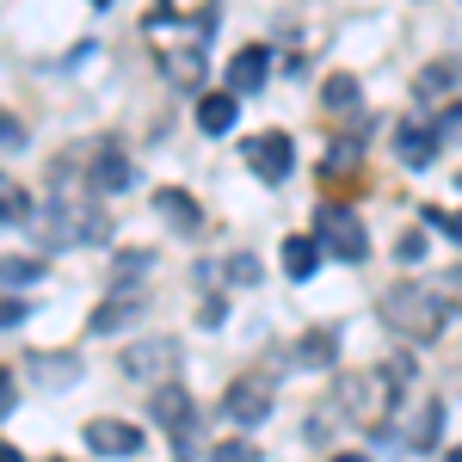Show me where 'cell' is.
Returning <instances> with one entry per match:
<instances>
[{"mask_svg":"<svg viewBox=\"0 0 462 462\" xmlns=\"http://www.w3.org/2000/svg\"><path fill=\"white\" fill-rule=\"evenodd\" d=\"M32 235L43 241V247H93V241H106V235H111V216L99 210L93 198H69V191H56V204L32 216Z\"/></svg>","mask_w":462,"mask_h":462,"instance_id":"1","label":"cell"},{"mask_svg":"<svg viewBox=\"0 0 462 462\" xmlns=\"http://www.w3.org/2000/svg\"><path fill=\"white\" fill-rule=\"evenodd\" d=\"M401 383H407V364H383V370H364L346 383V407H352L357 426L383 431L394 413V401H401Z\"/></svg>","mask_w":462,"mask_h":462,"instance_id":"2","label":"cell"},{"mask_svg":"<svg viewBox=\"0 0 462 462\" xmlns=\"http://www.w3.org/2000/svg\"><path fill=\"white\" fill-rule=\"evenodd\" d=\"M383 320H389L401 339H420V346L444 333V309L426 296V284H420V290H413V284H394L389 296H383Z\"/></svg>","mask_w":462,"mask_h":462,"instance_id":"3","label":"cell"},{"mask_svg":"<svg viewBox=\"0 0 462 462\" xmlns=\"http://www.w3.org/2000/svg\"><path fill=\"white\" fill-rule=\"evenodd\" d=\"M315 241H320V253H333V259H346V265H357V259L370 253V235H364V222H357L352 210H339V204L315 210Z\"/></svg>","mask_w":462,"mask_h":462,"instance_id":"4","label":"cell"},{"mask_svg":"<svg viewBox=\"0 0 462 462\" xmlns=\"http://www.w3.org/2000/svg\"><path fill=\"white\" fill-rule=\"evenodd\" d=\"M154 426L167 431V438L179 444V457L191 462V450H198V413H191V394L179 389V383L154 389Z\"/></svg>","mask_w":462,"mask_h":462,"instance_id":"5","label":"cell"},{"mask_svg":"<svg viewBox=\"0 0 462 462\" xmlns=\"http://www.w3.org/2000/svg\"><path fill=\"white\" fill-rule=\"evenodd\" d=\"M265 413H272V383H265V376H241V383L222 389V420H235V426H259Z\"/></svg>","mask_w":462,"mask_h":462,"instance_id":"6","label":"cell"},{"mask_svg":"<svg viewBox=\"0 0 462 462\" xmlns=\"http://www.w3.org/2000/svg\"><path fill=\"white\" fill-rule=\"evenodd\" d=\"M247 167L265 185H278V179H290V167H296V148H290L284 130H265V136H253L247 143Z\"/></svg>","mask_w":462,"mask_h":462,"instance_id":"7","label":"cell"},{"mask_svg":"<svg viewBox=\"0 0 462 462\" xmlns=\"http://www.w3.org/2000/svg\"><path fill=\"white\" fill-rule=\"evenodd\" d=\"M87 154H93V173H87L93 191H130V185H136V167H130V154L117 143H93Z\"/></svg>","mask_w":462,"mask_h":462,"instance_id":"8","label":"cell"},{"mask_svg":"<svg viewBox=\"0 0 462 462\" xmlns=\"http://www.w3.org/2000/svg\"><path fill=\"white\" fill-rule=\"evenodd\" d=\"M173 357H179V346L161 333V339H136V346H124V376H161V370H173Z\"/></svg>","mask_w":462,"mask_h":462,"instance_id":"9","label":"cell"},{"mask_svg":"<svg viewBox=\"0 0 462 462\" xmlns=\"http://www.w3.org/2000/svg\"><path fill=\"white\" fill-rule=\"evenodd\" d=\"M87 450H99V457H136L143 431L124 426V420H87Z\"/></svg>","mask_w":462,"mask_h":462,"instance_id":"10","label":"cell"},{"mask_svg":"<svg viewBox=\"0 0 462 462\" xmlns=\"http://www.w3.org/2000/svg\"><path fill=\"white\" fill-rule=\"evenodd\" d=\"M154 210H161V222H173V235H198V228H204L198 198L179 191V185H161V191H154Z\"/></svg>","mask_w":462,"mask_h":462,"instance_id":"11","label":"cell"},{"mask_svg":"<svg viewBox=\"0 0 462 462\" xmlns=\"http://www.w3.org/2000/svg\"><path fill=\"white\" fill-rule=\"evenodd\" d=\"M394 154H401V167H431V154H438V130H426V124H401L394 130Z\"/></svg>","mask_w":462,"mask_h":462,"instance_id":"12","label":"cell"},{"mask_svg":"<svg viewBox=\"0 0 462 462\" xmlns=\"http://www.w3.org/2000/svg\"><path fill=\"white\" fill-rule=\"evenodd\" d=\"M265 69H272V56H265L259 43H247V50L228 62V93H259V87H265Z\"/></svg>","mask_w":462,"mask_h":462,"instance_id":"13","label":"cell"},{"mask_svg":"<svg viewBox=\"0 0 462 462\" xmlns=\"http://www.w3.org/2000/svg\"><path fill=\"white\" fill-rule=\"evenodd\" d=\"M136 315H143V296L136 290H117V296H106L93 309V333H117V327H130Z\"/></svg>","mask_w":462,"mask_h":462,"instance_id":"14","label":"cell"},{"mask_svg":"<svg viewBox=\"0 0 462 462\" xmlns=\"http://www.w3.org/2000/svg\"><path fill=\"white\" fill-rule=\"evenodd\" d=\"M457 80H462V56H438V62L413 80V93H420V99H438V93H450Z\"/></svg>","mask_w":462,"mask_h":462,"instance_id":"15","label":"cell"},{"mask_svg":"<svg viewBox=\"0 0 462 462\" xmlns=\"http://www.w3.org/2000/svg\"><path fill=\"white\" fill-rule=\"evenodd\" d=\"M426 296L444 309V315H462V265H444V272H431Z\"/></svg>","mask_w":462,"mask_h":462,"instance_id":"16","label":"cell"},{"mask_svg":"<svg viewBox=\"0 0 462 462\" xmlns=\"http://www.w3.org/2000/svg\"><path fill=\"white\" fill-rule=\"evenodd\" d=\"M198 124H204L210 136L235 130V93H204V99H198Z\"/></svg>","mask_w":462,"mask_h":462,"instance_id":"17","label":"cell"},{"mask_svg":"<svg viewBox=\"0 0 462 462\" xmlns=\"http://www.w3.org/2000/svg\"><path fill=\"white\" fill-rule=\"evenodd\" d=\"M315 265H320V241H315V235H290V241H284V272H290V278H309Z\"/></svg>","mask_w":462,"mask_h":462,"instance_id":"18","label":"cell"},{"mask_svg":"<svg viewBox=\"0 0 462 462\" xmlns=\"http://www.w3.org/2000/svg\"><path fill=\"white\" fill-rule=\"evenodd\" d=\"M6 222H32V191H25L19 179L0 173V228H6Z\"/></svg>","mask_w":462,"mask_h":462,"instance_id":"19","label":"cell"},{"mask_svg":"<svg viewBox=\"0 0 462 462\" xmlns=\"http://www.w3.org/2000/svg\"><path fill=\"white\" fill-rule=\"evenodd\" d=\"M161 69L173 74L179 87H198L204 80V50H173V56H161Z\"/></svg>","mask_w":462,"mask_h":462,"instance_id":"20","label":"cell"},{"mask_svg":"<svg viewBox=\"0 0 462 462\" xmlns=\"http://www.w3.org/2000/svg\"><path fill=\"white\" fill-rule=\"evenodd\" d=\"M37 278H43V265H37V259H6V253H0V296H6V290L37 284Z\"/></svg>","mask_w":462,"mask_h":462,"instance_id":"21","label":"cell"},{"mask_svg":"<svg viewBox=\"0 0 462 462\" xmlns=\"http://www.w3.org/2000/svg\"><path fill=\"white\" fill-rule=\"evenodd\" d=\"M320 99H327V111H352L357 106V74H327Z\"/></svg>","mask_w":462,"mask_h":462,"instance_id":"22","label":"cell"},{"mask_svg":"<svg viewBox=\"0 0 462 462\" xmlns=\"http://www.w3.org/2000/svg\"><path fill=\"white\" fill-rule=\"evenodd\" d=\"M37 370V383H50V389H62V383H74V376H80V364H74V357H32Z\"/></svg>","mask_w":462,"mask_h":462,"instance_id":"23","label":"cell"},{"mask_svg":"<svg viewBox=\"0 0 462 462\" xmlns=\"http://www.w3.org/2000/svg\"><path fill=\"white\" fill-rule=\"evenodd\" d=\"M148 265H154V253H148V247H124V253H117V278H124V284H136Z\"/></svg>","mask_w":462,"mask_h":462,"instance_id":"24","label":"cell"},{"mask_svg":"<svg viewBox=\"0 0 462 462\" xmlns=\"http://www.w3.org/2000/svg\"><path fill=\"white\" fill-rule=\"evenodd\" d=\"M438 426H444V407H438V401H426V407H420V426H413V444H420V450H426V444H438Z\"/></svg>","mask_w":462,"mask_h":462,"instance_id":"25","label":"cell"},{"mask_svg":"<svg viewBox=\"0 0 462 462\" xmlns=\"http://www.w3.org/2000/svg\"><path fill=\"white\" fill-rule=\"evenodd\" d=\"M296 352H302V364H327V357H333V333H302Z\"/></svg>","mask_w":462,"mask_h":462,"instance_id":"26","label":"cell"},{"mask_svg":"<svg viewBox=\"0 0 462 462\" xmlns=\"http://www.w3.org/2000/svg\"><path fill=\"white\" fill-rule=\"evenodd\" d=\"M210 462H259V450H253L247 438H228V444H216Z\"/></svg>","mask_w":462,"mask_h":462,"instance_id":"27","label":"cell"},{"mask_svg":"<svg viewBox=\"0 0 462 462\" xmlns=\"http://www.w3.org/2000/svg\"><path fill=\"white\" fill-rule=\"evenodd\" d=\"M394 253H401V265H420V259H426V235H420V228H407Z\"/></svg>","mask_w":462,"mask_h":462,"instance_id":"28","label":"cell"},{"mask_svg":"<svg viewBox=\"0 0 462 462\" xmlns=\"http://www.w3.org/2000/svg\"><path fill=\"white\" fill-rule=\"evenodd\" d=\"M420 216H426L431 228H444V235H450V241H457V247H462V210H457V216H444V210H431V204H426V210H420Z\"/></svg>","mask_w":462,"mask_h":462,"instance_id":"29","label":"cell"},{"mask_svg":"<svg viewBox=\"0 0 462 462\" xmlns=\"http://www.w3.org/2000/svg\"><path fill=\"white\" fill-rule=\"evenodd\" d=\"M444 136H462V99L444 106V117H438V143H444Z\"/></svg>","mask_w":462,"mask_h":462,"instance_id":"30","label":"cell"},{"mask_svg":"<svg viewBox=\"0 0 462 462\" xmlns=\"http://www.w3.org/2000/svg\"><path fill=\"white\" fill-rule=\"evenodd\" d=\"M228 278H235V284H253V278H259V265H253L247 253H235V259H228Z\"/></svg>","mask_w":462,"mask_h":462,"instance_id":"31","label":"cell"},{"mask_svg":"<svg viewBox=\"0 0 462 462\" xmlns=\"http://www.w3.org/2000/svg\"><path fill=\"white\" fill-rule=\"evenodd\" d=\"M25 315H32V309H25L19 296H0V327H19Z\"/></svg>","mask_w":462,"mask_h":462,"instance_id":"32","label":"cell"},{"mask_svg":"<svg viewBox=\"0 0 462 462\" xmlns=\"http://www.w3.org/2000/svg\"><path fill=\"white\" fill-rule=\"evenodd\" d=\"M13 394H19V383H13V370H6V364H0V420H6V413H13Z\"/></svg>","mask_w":462,"mask_h":462,"instance_id":"33","label":"cell"},{"mask_svg":"<svg viewBox=\"0 0 462 462\" xmlns=\"http://www.w3.org/2000/svg\"><path fill=\"white\" fill-rule=\"evenodd\" d=\"M173 19H179L173 0H154V6H148V25H173Z\"/></svg>","mask_w":462,"mask_h":462,"instance_id":"34","label":"cell"},{"mask_svg":"<svg viewBox=\"0 0 462 462\" xmlns=\"http://www.w3.org/2000/svg\"><path fill=\"white\" fill-rule=\"evenodd\" d=\"M0 143H6V148H13V143H25V124H13L6 111H0Z\"/></svg>","mask_w":462,"mask_h":462,"instance_id":"35","label":"cell"},{"mask_svg":"<svg viewBox=\"0 0 462 462\" xmlns=\"http://www.w3.org/2000/svg\"><path fill=\"white\" fill-rule=\"evenodd\" d=\"M216 19H222V13H216V0H210V6H198V32H204V37L216 32Z\"/></svg>","mask_w":462,"mask_h":462,"instance_id":"36","label":"cell"},{"mask_svg":"<svg viewBox=\"0 0 462 462\" xmlns=\"http://www.w3.org/2000/svg\"><path fill=\"white\" fill-rule=\"evenodd\" d=\"M0 462H25V457H19V450H13V444H0Z\"/></svg>","mask_w":462,"mask_h":462,"instance_id":"37","label":"cell"},{"mask_svg":"<svg viewBox=\"0 0 462 462\" xmlns=\"http://www.w3.org/2000/svg\"><path fill=\"white\" fill-rule=\"evenodd\" d=\"M333 462H364V457H333Z\"/></svg>","mask_w":462,"mask_h":462,"instance_id":"38","label":"cell"},{"mask_svg":"<svg viewBox=\"0 0 462 462\" xmlns=\"http://www.w3.org/2000/svg\"><path fill=\"white\" fill-rule=\"evenodd\" d=\"M450 462H462V450H457V457H450Z\"/></svg>","mask_w":462,"mask_h":462,"instance_id":"39","label":"cell"}]
</instances>
